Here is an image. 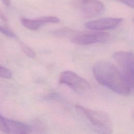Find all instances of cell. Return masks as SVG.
<instances>
[{
	"label": "cell",
	"mask_w": 134,
	"mask_h": 134,
	"mask_svg": "<svg viewBox=\"0 0 134 134\" xmlns=\"http://www.w3.org/2000/svg\"><path fill=\"white\" fill-rule=\"evenodd\" d=\"M96 80L102 85L122 95H129L132 91L126 84L121 71L110 61L97 62L93 69Z\"/></svg>",
	"instance_id": "1"
},
{
	"label": "cell",
	"mask_w": 134,
	"mask_h": 134,
	"mask_svg": "<svg viewBox=\"0 0 134 134\" xmlns=\"http://www.w3.org/2000/svg\"><path fill=\"white\" fill-rule=\"evenodd\" d=\"M75 107L77 110L84 115L100 132L104 133L112 132L111 121L107 113L102 111L91 110L80 105H76Z\"/></svg>",
	"instance_id": "2"
},
{
	"label": "cell",
	"mask_w": 134,
	"mask_h": 134,
	"mask_svg": "<svg viewBox=\"0 0 134 134\" xmlns=\"http://www.w3.org/2000/svg\"><path fill=\"white\" fill-rule=\"evenodd\" d=\"M114 59L121 68L124 79L132 91L134 85V61L133 53L127 51H118L114 54Z\"/></svg>",
	"instance_id": "3"
},
{
	"label": "cell",
	"mask_w": 134,
	"mask_h": 134,
	"mask_svg": "<svg viewBox=\"0 0 134 134\" xmlns=\"http://www.w3.org/2000/svg\"><path fill=\"white\" fill-rule=\"evenodd\" d=\"M59 83L69 86L79 93L86 92L91 89L89 83L73 71L62 72L59 77Z\"/></svg>",
	"instance_id": "4"
},
{
	"label": "cell",
	"mask_w": 134,
	"mask_h": 134,
	"mask_svg": "<svg viewBox=\"0 0 134 134\" xmlns=\"http://www.w3.org/2000/svg\"><path fill=\"white\" fill-rule=\"evenodd\" d=\"M78 7L83 16L86 18L99 16L105 11L104 5L98 0H80Z\"/></svg>",
	"instance_id": "5"
},
{
	"label": "cell",
	"mask_w": 134,
	"mask_h": 134,
	"mask_svg": "<svg viewBox=\"0 0 134 134\" xmlns=\"http://www.w3.org/2000/svg\"><path fill=\"white\" fill-rule=\"evenodd\" d=\"M109 34L105 32H93L77 35L72 39V42L77 45L86 46L95 43L106 41Z\"/></svg>",
	"instance_id": "6"
},
{
	"label": "cell",
	"mask_w": 134,
	"mask_h": 134,
	"mask_svg": "<svg viewBox=\"0 0 134 134\" xmlns=\"http://www.w3.org/2000/svg\"><path fill=\"white\" fill-rule=\"evenodd\" d=\"M122 21L120 18H104L87 22L85 26L87 29L94 30H104L114 29L118 26Z\"/></svg>",
	"instance_id": "7"
},
{
	"label": "cell",
	"mask_w": 134,
	"mask_h": 134,
	"mask_svg": "<svg viewBox=\"0 0 134 134\" xmlns=\"http://www.w3.org/2000/svg\"><path fill=\"white\" fill-rule=\"evenodd\" d=\"M6 133H29L32 130V127L23 122L6 118Z\"/></svg>",
	"instance_id": "8"
},
{
	"label": "cell",
	"mask_w": 134,
	"mask_h": 134,
	"mask_svg": "<svg viewBox=\"0 0 134 134\" xmlns=\"http://www.w3.org/2000/svg\"><path fill=\"white\" fill-rule=\"evenodd\" d=\"M21 23L24 27L32 30H35L39 29L42 25L44 24L41 17L36 19L21 18Z\"/></svg>",
	"instance_id": "9"
},
{
	"label": "cell",
	"mask_w": 134,
	"mask_h": 134,
	"mask_svg": "<svg viewBox=\"0 0 134 134\" xmlns=\"http://www.w3.org/2000/svg\"><path fill=\"white\" fill-rule=\"evenodd\" d=\"M20 46L22 50L27 56L31 58H34L36 57V53L35 51L27 45L24 43L23 42H20Z\"/></svg>",
	"instance_id": "10"
},
{
	"label": "cell",
	"mask_w": 134,
	"mask_h": 134,
	"mask_svg": "<svg viewBox=\"0 0 134 134\" xmlns=\"http://www.w3.org/2000/svg\"><path fill=\"white\" fill-rule=\"evenodd\" d=\"M12 74L11 71L6 68L0 65V77L4 79H10Z\"/></svg>",
	"instance_id": "11"
},
{
	"label": "cell",
	"mask_w": 134,
	"mask_h": 134,
	"mask_svg": "<svg viewBox=\"0 0 134 134\" xmlns=\"http://www.w3.org/2000/svg\"><path fill=\"white\" fill-rule=\"evenodd\" d=\"M0 32L8 37H15V34L10 29H9L7 27L0 26Z\"/></svg>",
	"instance_id": "12"
},
{
	"label": "cell",
	"mask_w": 134,
	"mask_h": 134,
	"mask_svg": "<svg viewBox=\"0 0 134 134\" xmlns=\"http://www.w3.org/2000/svg\"><path fill=\"white\" fill-rule=\"evenodd\" d=\"M6 118L5 117H3L1 114H0V130L6 133Z\"/></svg>",
	"instance_id": "13"
},
{
	"label": "cell",
	"mask_w": 134,
	"mask_h": 134,
	"mask_svg": "<svg viewBox=\"0 0 134 134\" xmlns=\"http://www.w3.org/2000/svg\"><path fill=\"white\" fill-rule=\"evenodd\" d=\"M120 3H122L127 5L128 6L131 8H133L134 5V0H115Z\"/></svg>",
	"instance_id": "14"
},
{
	"label": "cell",
	"mask_w": 134,
	"mask_h": 134,
	"mask_svg": "<svg viewBox=\"0 0 134 134\" xmlns=\"http://www.w3.org/2000/svg\"><path fill=\"white\" fill-rule=\"evenodd\" d=\"M1 1L7 6H9L10 4V0H1Z\"/></svg>",
	"instance_id": "15"
}]
</instances>
